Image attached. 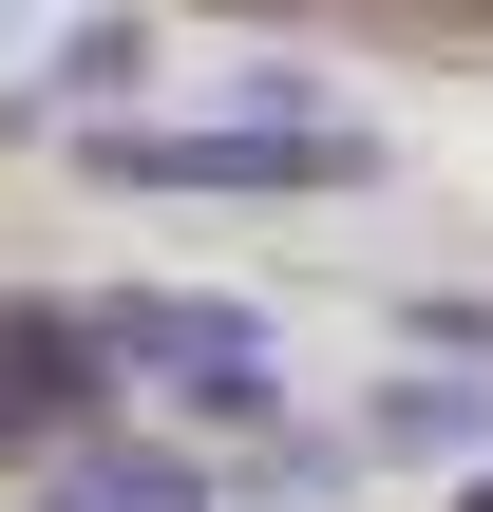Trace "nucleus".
<instances>
[{
    "mask_svg": "<svg viewBox=\"0 0 493 512\" xmlns=\"http://www.w3.org/2000/svg\"><path fill=\"white\" fill-rule=\"evenodd\" d=\"M95 171L114 190H342V171H380L361 133H323V114H190V133H95Z\"/></svg>",
    "mask_w": 493,
    "mask_h": 512,
    "instance_id": "nucleus-1",
    "label": "nucleus"
},
{
    "mask_svg": "<svg viewBox=\"0 0 493 512\" xmlns=\"http://www.w3.org/2000/svg\"><path fill=\"white\" fill-rule=\"evenodd\" d=\"M133 323V361L171 380V399H209V418H266V342H247V304H190V285H152V304H114Z\"/></svg>",
    "mask_w": 493,
    "mask_h": 512,
    "instance_id": "nucleus-2",
    "label": "nucleus"
},
{
    "mask_svg": "<svg viewBox=\"0 0 493 512\" xmlns=\"http://www.w3.org/2000/svg\"><path fill=\"white\" fill-rule=\"evenodd\" d=\"M95 380H114V342H76L57 304H0V437H57V418H95Z\"/></svg>",
    "mask_w": 493,
    "mask_h": 512,
    "instance_id": "nucleus-3",
    "label": "nucleus"
},
{
    "mask_svg": "<svg viewBox=\"0 0 493 512\" xmlns=\"http://www.w3.org/2000/svg\"><path fill=\"white\" fill-rule=\"evenodd\" d=\"M456 512H493V475H475V494H456Z\"/></svg>",
    "mask_w": 493,
    "mask_h": 512,
    "instance_id": "nucleus-4",
    "label": "nucleus"
}]
</instances>
